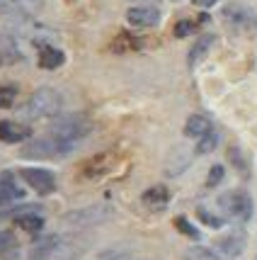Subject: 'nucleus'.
I'll return each mask as SVG.
<instances>
[{
	"label": "nucleus",
	"instance_id": "obj_27",
	"mask_svg": "<svg viewBox=\"0 0 257 260\" xmlns=\"http://www.w3.org/2000/svg\"><path fill=\"white\" fill-rule=\"evenodd\" d=\"M97 260H141V258H136L134 253H129V250L109 248V250H102Z\"/></svg>",
	"mask_w": 257,
	"mask_h": 260
},
{
	"label": "nucleus",
	"instance_id": "obj_30",
	"mask_svg": "<svg viewBox=\"0 0 257 260\" xmlns=\"http://www.w3.org/2000/svg\"><path fill=\"white\" fill-rule=\"evenodd\" d=\"M192 3H194V5H199V8H213L218 0H192Z\"/></svg>",
	"mask_w": 257,
	"mask_h": 260
},
{
	"label": "nucleus",
	"instance_id": "obj_33",
	"mask_svg": "<svg viewBox=\"0 0 257 260\" xmlns=\"http://www.w3.org/2000/svg\"><path fill=\"white\" fill-rule=\"evenodd\" d=\"M36 260H42V258H36Z\"/></svg>",
	"mask_w": 257,
	"mask_h": 260
},
{
	"label": "nucleus",
	"instance_id": "obj_32",
	"mask_svg": "<svg viewBox=\"0 0 257 260\" xmlns=\"http://www.w3.org/2000/svg\"><path fill=\"white\" fill-rule=\"evenodd\" d=\"M0 207H3V202H0Z\"/></svg>",
	"mask_w": 257,
	"mask_h": 260
},
{
	"label": "nucleus",
	"instance_id": "obj_13",
	"mask_svg": "<svg viewBox=\"0 0 257 260\" xmlns=\"http://www.w3.org/2000/svg\"><path fill=\"white\" fill-rule=\"evenodd\" d=\"M141 202H143L148 209L160 212V209H165L170 204V190L165 185H153V187H148V190L141 194Z\"/></svg>",
	"mask_w": 257,
	"mask_h": 260
},
{
	"label": "nucleus",
	"instance_id": "obj_17",
	"mask_svg": "<svg viewBox=\"0 0 257 260\" xmlns=\"http://www.w3.org/2000/svg\"><path fill=\"white\" fill-rule=\"evenodd\" d=\"M213 42H216V37H213V34H201L199 39L192 44L190 56H187V63H190V68H197V63H199L201 58L209 54V49L213 46Z\"/></svg>",
	"mask_w": 257,
	"mask_h": 260
},
{
	"label": "nucleus",
	"instance_id": "obj_4",
	"mask_svg": "<svg viewBox=\"0 0 257 260\" xmlns=\"http://www.w3.org/2000/svg\"><path fill=\"white\" fill-rule=\"evenodd\" d=\"M90 129H92V124L83 114H58L51 122V134H56L58 139L70 141V144H78L80 139H85L90 134Z\"/></svg>",
	"mask_w": 257,
	"mask_h": 260
},
{
	"label": "nucleus",
	"instance_id": "obj_31",
	"mask_svg": "<svg viewBox=\"0 0 257 260\" xmlns=\"http://www.w3.org/2000/svg\"><path fill=\"white\" fill-rule=\"evenodd\" d=\"M138 3H148V0H138Z\"/></svg>",
	"mask_w": 257,
	"mask_h": 260
},
{
	"label": "nucleus",
	"instance_id": "obj_29",
	"mask_svg": "<svg viewBox=\"0 0 257 260\" xmlns=\"http://www.w3.org/2000/svg\"><path fill=\"white\" fill-rule=\"evenodd\" d=\"M226 178V168L221 166V163H216V166H211V170H209V178H206V187H218L221 182H224Z\"/></svg>",
	"mask_w": 257,
	"mask_h": 260
},
{
	"label": "nucleus",
	"instance_id": "obj_11",
	"mask_svg": "<svg viewBox=\"0 0 257 260\" xmlns=\"http://www.w3.org/2000/svg\"><path fill=\"white\" fill-rule=\"evenodd\" d=\"M126 20L131 27H156L160 22V10L153 8V5H136V8H129L126 10Z\"/></svg>",
	"mask_w": 257,
	"mask_h": 260
},
{
	"label": "nucleus",
	"instance_id": "obj_5",
	"mask_svg": "<svg viewBox=\"0 0 257 260\" xmlns=\"http://www.w3.org/2000/svg\"><path fill=\"white\" fill-rule=\"evenodd\" d=\"M34 255L42 260H73L78 255V250L63 236H44L42 241L34 243Z\"/></svg>",
	"mask_w": 257,
	"mask_h": 260
},
{
	"label": "nucleus",
	"instance_id": "obj_22",
	"mask_svg": "<svg viewBox=\"0 0 257 260\" xmlns=\"http://www.w3.org/2000/svg\"><path fill=\"white\" fill-rule=\"evenodd\" d=\"M206 22H209V15H201L197 22H192V20H179V22L175 24V37H177V39L190 37L192 32H197V27H199V24H206Z\"/></svg>",
	"mask_w": 257,
	"mask_h": 260
},
{
	"label": "nucleus",
	"instance_id": "obj_18",
	"mask_svg": "<svg viewBox=\"0 0 257 260\" xmlns=\"http://www.w3.org/2000/svg\"><path fill=\"white\" fill-rule=\"evenodd\" d=\"M20 258V241L15 231H0V260H17Z\"/></svg>",
	"mask_w": 257,
	"mask_h": 260
},
{
	"label": "nucleus",
	"instance_id": "obj_15",
	"mask_svg": "<svg viewBox=\"0 0 257 260\" xmlns=\"http://www.w3.org/2000/svg\"><path fill=\"white\" fill-rule=\"evenodd\" d=\"M22 58L24 54L17 44V37L15 34H0V61L15 63V61H22Z\"/></svg>",
	"mask_w": 257,
	"mask_h": 260
},
{
	"label": "nucleus",
	"instance_id": "obj_24",
	"mask_svg": "<svg viewBox=\"0 0 257 260\" xmlns=\"http://www.w3.org/2000/svg\"><path fill=\"white\" fill-rule=\"evenodd\" d=\"M228 158H231V163H233L235 168H238V173H243L247 178V173H250V166H247V158L243 156V151L238 146H231L228 148Z\"/></svg>",
	"mask_w": 257,
	"mask_h": 260
},
{
	"label": "nucleus",
	"instance_id": "obj_34",
	"mask_svg": "<svg viewBox=\"0 0 257 260\" xmlns=\"http://www.w3.org/2000/svg\"><path fill=\"white\" fill-rule=\"evenodd\" d=\"M252 260H257V258H252Z\"/></svg>",
	"mask_w": 257,
	"mask_h": 260
},
{
	"label": "nucleus",
	"instance_id": "obj_14",
	"mask_svg": "<svg viewBox=\"0 0 257 260\" xmlns=\"http://www.w3.org/2000/svg\"><path fill=\"white\" fill-rule=\"evenodd\" d=\"M36 61H39V66L46 68V71H56V68H61L66 63V54H63L61 49H56L54 44H44V46H39Z\"/></svg>",
	"mask_w": 257,
	"mask_h": 260
},
{
	"label": "nucleus",
	"instance_id": "obj_12",
	"mask_svg": "<svg viewBox=\"0 0 257 260\" xmlns=\"http://www.w3.org/2000/svg\"><path fill=\"white\" fill-rule=\"evenodd\" d=\"M32 136V129L22 122H12V119H0V141L3 144H22Z\"/></svg>",
	"mask_w": 257,
	"mask_h": 260
},
{
	"label": "nucleus",
	"instance_id": "obj_1",
	"mask_svg": "<svg viewBox=\"0 0 257 260\" xmlns=\"http://www.w3.org/2000/svg\"><path fill=\"white\" fill-rule=\"evenodd\" d=\"M63 110V98L54 88H39L32 92V98L24 102L22 112L29 119H44V117H58Z\"/></svg>",
	"mask_w": 257,
	"mask_h": 260
},
{
	"label": "nucleus",
	"instance_id": "obj_8",
	"mask_svg": "<svg viewBox=\"0 0 257 260\" xmlns=\"http://www.w3.org/2000/svg\"><path fill=\"white\" fill-rule=\"evenodd\" d=\"M20 175H22V180L36 190L39 194H51L56 192V175L51 173V170L46 168H22L20 170Z\"/></svg>",
	"mask_w": 257,
	"mask_h": 260
},
{
	"label": "nucleus",
	"instance_id": "obj_28",
	"mask_svg": "<svg viewBox=\"0 0 257 260\" xmlns=\"http://www.w3.org/2000/svg\"><path fill=\"white\" fill-rule=\"evenodd\" d=\"M15 98H17V88L15 85H3L0 88V110H8L15 105Z\"/></svg>",
	"mask_w": 257,
	"mask_h": 260
},
{
	"label": "nucleus",
	"instance_id": "obj_6",
	"mask_svg": "<svg viewBox=\"0 0 257 260\" xmlns=\"http://www.w3.org/2000/svg\"><path fill=\"white\" fill-rule=\"evenodd\" d=\"M224 20L233 32H240V34L257 32V15H255V10H250L247 5H240V3L226 5L224 8Z\"/></svg>",
	"mask_w": 257,
	"mask_h": 260
},
{
	"label": "nucleus",
	"instance_id": "obj_3",
	"mask_svg": "<svg viewBox=\"0 0 257 260\" xmlns=\"http://www.w3.org/2000/svg\"><path fill=\"white\" fill-rule=\"evenodd\" d=\"M73 148H76V144L63 141V139H58L56 134H49V136L32 139L29 144H24L22 156L24 158H63Z\"/></svg>",
	"mask_w": 257,
	"mask_h": 260
},
{
	"label": "nucleus",
	"instance_id": "obj_16",
	"mask_svg": "<svg viewBox=\"0 0 257 260\" xmlns=\"http://www.w3.org/2000/svg\"><path fill=\"white\" fill-rule=\"evenodd\" d=\"M213 126H211V119L206 114H192L190 119L185 122V136L190 139H201L204 134H209Z\"/></svg>",
	"mask_w": 257,
	"mask_h": 260
},
{
	"label": "nucleus",
	"instance_id": "obj_10",
	"mask_svg": "<svg viewBox=\"0 0 257 260\" xmlns=\"http://www.w3.org/2000/svg\"><path fill=\"white\" fill-rule=\"evenodd\" d=\"M42 8H44L42 0H0V15H8L15 20L36 17V12H42Z\"/></svg>",
	"mask_w": 257,
	"mask_h": 260
},
{
	"label": "nucleus",
	"instance_id": "obj_25",
	"mask_svg": "<svg viewBox=\"0 0 257 260\" xmlns=\"http://www.w3.org/2000/svg\"><path fill=\"white\" fill-rule=\"evenodd\" d=\"M175 226H177L179 234H185V236L192 238V241H199L201 238V231L199 229H194V224H190L187 216H177V219H175Z\"/></svg>",
	"mask_w": 257,
	"mask_h": 260
},
{
	"label": "nucleus",
	"instance_id": "obj_2",
	"mask_svg": "<svg viewBox=\"0 0 257 260\" xmlns=\"http://www.w3.org/2000/svg\"><path fill=\"white\" fill-rule=\"evenodd\" d=\"M218 209L224 212L226 219H231L235 224H247L255 214V204L252 197L245 190H228L218 197Z\"/></svg>",
	"mask_w": 257,
	"mask_h": 260
},
{
	"label": "nucleus",
	"instance_id": "obj_20",
	"mask_svg": "<svg viewBox=\"0 0 257 260\" xmlns=\"http://www.w3.org/2000/svg\"><path fill=\"white\" fill-rule=\"evenodd\" d=\"M141 46H143V42H141L136 34L122 32L112 42V51L114 54H129V51H136V49H141Z\"/></svg>",
	"mask_w": 257,
	"mask_h": 260
},
{
	"label": "nucleus",
	"instance_id": "obj_26",
	"mask_svg": "<svg viewBox=\"0 0 257 260\" xmlns=\"http://www.w3.org/2000/svg\"><path fill=\"white\" fill-rule=\"evenodd\" d=\"M197 216L201 219V224H206V226H211V229H221L226 224L224 216L211 214V212H209V209H204V207H199V209H197Z\"/></svg>",
	"mask_w": 257,
	"mask_h": 260
},
{
	"label": "nucleus",
	"instance_id": "obj_7",
	"mask_svg": "<svg viewBox=\"0 0 257 260\" xmlns=\"http://www.w3.org/2000/svg\"><path fill=\"white\" fill-rule=\"evenodd\" d=\"M112 216V207L107 204H95V207H83V209H76V212H68L63 216L68 226H76V229H85L92 226V224H100L104 219Z\"/></svg>",
	"mask_w": 257,
	"mask_h": 260
},
{
	"label": "nucleus",
	"instance_id": "obj_21",
	"mask_svg": "<svg viewBox=\"0 0 257 260\" xmlns=\"http://www.w3.org/2000/svg\"><path fill=\"white\" fill-rule=\"evenodd\" d=\"M185 260H228L224 258L216 248H206V246H194V248H187L185 253Z\"/></svg>",
	"mask_w": 257,
	"mask_h": 260
},
{
	"label": "nucleus",
	"instance_id": "obj_9",
	"mask_svg": "<svg viewBox=\"0 0 257 260\" xmlns=\"http://www.w3.org/2000/svg\"><path fill=\"white\" fill-rule=\"evenodd\" d=\"M245 246H247V236H245V231H240V229L228 231L221 238H216V243H213V248L228 260L240 258V253L245 250Z\"/></svg>",
	"mask_w": 257,
	"mask_h": 260
},
{
	"label": "nucleus",
	"instance_id": "obj_19",
	"mask_svg": "<svg viewBox=\"0 0 257 260\" xmlns=\"http://www.w3.org/2000/svg\"><path fill=\"white\" fill-rule=\"evenodd\" d=\"M15 224L20 229H24L27 234H39L44 229V216H39V212H24V214L15 216Z\"/></svg>",
	"mask_w": 257,
	"mask_h": 260
},
{
	"label": "nucleus",
	"instance_id": "obj_23",
	"mask_svg": "<svg viewBox=\"0 0 257 260\" xmlns=\"http://www.w3.org/2000/svg\"><path fill=\"white\" fill-rule=\"evenodd\" d=\"M216 146H218V134L216 132H209V134H204L201 139H197V156H206V153H211V151H216Z\"/></svg>",
	"mask_w": 257,
	"mask_h": 260
}]
</instances>
